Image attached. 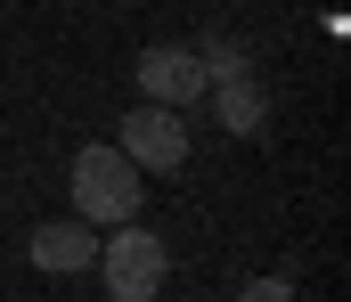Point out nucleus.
<instances>
[{
	"instance_id": "f257e3e1",
	"label": "nucleus",
	"mask_w": 351,
	"mask_h": 302,
	"mask_svg": "<svg viewBox=\"0 0 351 302\" xmlns=\"http://www.w3.org/2000/svg\"><path fill=\"white\" fill-rule=\"evenodd\" d=\"M90 270L106 278L114 302H156L164 294V270H172V245H164L156 229H139V212H131V221H114V229L98 237V262H90Z\"/></svg>"
},
{
	"instance_id": "f03ea898",
	"label": "nucleus",
	"mask_w": 351,
	"mask_h": 302,
	"mask_svg": "<svg viewBox=\"0 0 351 302\" xmlns=\"http://www.w3.org/2000/svg\"><path fill=\"white\" fill-rule=\"evenodd\" d=\"M147 197V180H139V164L123 155V147H106V139H90L82 155H74V212H82L90 229H114V221H131Z\"/></svg>"
},
{
	"instance_id": "7ed1b4c3",
	"label": "nucleus",
	"mask_w": 351,
	"mask_h": 302,
	"mask_svg": "<svg viewBox=\"0 0 351 302\" xmlns=\"http://www.w3.org/2000/svg\"><path fill=\"white\" fill-rule=\"evenodd\" d=\"M139 172H180L188 164V106H156L139 99L131 114H123V139H114Z\"/></svg>"
},
{
	"instance_id": "20e7f679",
	"label": "nucleus",
	"mask_w": 351,
	"mask_h": 302,
	"mask_svg": "<svg viewBox=\"0 0 351 302\" xmlns=\"http://www.w3.org/2000/svg\"><path fill=\"white\" fill-rule=\"evenodd\" d=\"M139 99H156V106H196V99H204V58L180 49V41L139 49Z\"/></svg>"
},
{
	"instance_id": "39448f33",
	"label": "nucleus",
	"mask_w": 351,
	"mask_h": 302,
	"mask_svg": "<svg viewBox=\"0 0 351 302\" xmlns=\"http://www.w3.org/2000/svg\"><path fill=\"white\" fill-rule=\"evenodd\" d=\"M196 106H213V123L229 131V139H254L269 123V90H262V74L254 66H237V74H221V82H204V99Z\"/></svg>"
},
{
	"instance_id": "423d86ee",
	"label": "nucleus",
	"mask_w": 351,
	"mask_h": 302,
	"mask_svg": "<svg viewBox=\"0 0 351 302\" xmlns=\"http://www.w3.org/2000/svg\"><path fill=\"white\" fill-rule=\"evenodd\" d=\"M33 262H41L49 278H74V270L98 262V229H90L82 212H74V221H41V229H33Z\"/></svg>"
},
{
	"instance_id": "0eeeda50",
	"label": "nucleus",
	"mask_w": 351,
	"mask_h": 302,
	"mask_svg": "<svg viewBox=\"0 0 351 302\" xmlns=\"http://www.w3.org/2000/svg\"><path fill=\"white\" fill-rule=\"evenodd\" d=\"M196 58H204V82H221V74L254 66V58H245V41H196Z\"/></svg>"
},
{
	"instance_id": "6e6552de",
	"label": "nucleus",
	"mask_w": 351,
	"mask_h": 302,
	"mask_svg": "<svg viewBox=\"0 0 351 302\" xmlns=\"http://www.w3.org/2000/svg\"><path fill=\"white\" fill-rule=\"evenodd\" d=\"M237 294H245V302H286V294H294V278H254V286H237Z\"/></svg>"
}]
</instances>
